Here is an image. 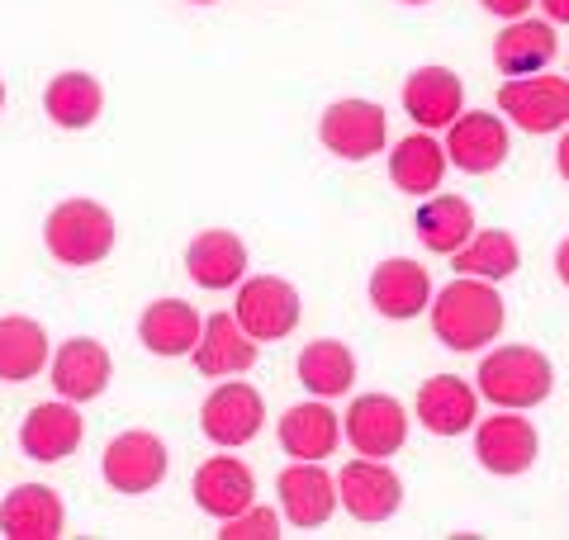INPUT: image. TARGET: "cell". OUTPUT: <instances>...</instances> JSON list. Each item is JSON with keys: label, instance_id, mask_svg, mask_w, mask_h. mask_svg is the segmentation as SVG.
I'll list each match as a JSON object with an SVG mask.
<instances>
[{"label": "cell", "instance_id": "cell-1", "mask_svg": "<svg viewBox=\"0 0 569 540\" xmlns=\"http://www.w3.org/2000/svg\"><path fill=\"white\" fill-rule=\"evenodd\" d=\"M432 309V332L437 341H447L451 351H479L498 341L503 332V299H498L493 280H475V276H456L451 284L437 290V303Z\"/></svg>", "mask_w": 569, "mask_h": 540}, {"label": "cell", "instance_id": "cell-2", "mask_svg": "<svg viewBox=\"0 0 569 540\" xmlns=\"http://www.w3.org/2000/svg\"><path fill=\"white\" fill-rule=\"evenodd\" d=\"M475 380H479V393H485L489 403L522 412V408H537L550 399V389H556V366H550L546 351L508 341V347H498L479 360Z\"/></svg>", "mask_w": 569, "mask_h": 540}, {"label": "cell", "instance_id": "cell-3", "mask_svg": "<svg viewBox=\"0 0 569 540\" xmlns=\"http://www.w3.org/2000/svg\"><path fill=\"white\" fill-rule=\"evenodd\" d=\"M43 247L58 266H96L114 251V213L96 200H62L43 219Z\"/></svg>", "mask_w": 569, "mask_h": 540}, {"label": "cell", "instance_id": "cell-4", "mask_svg": "<svg viewBox=\"0 0 569 540\" xmlns=\"http://www.w3.org/2000/svg\"><path fill=\"white\" fill-rule=\"evenodd\" d=\"M498 110L531 138L569 129V81L556 77V71L512 77V81H503V90H498Z\"/></svg>", "mask_w": 569, "mask_h": 540}, {"label": "cell", "instance_id": "cell-5", "mask_svg": "<svg viewBox=\"0 0 569 540\" xmlns=\"http://www.w3.org/2000/svg\"><path fill=\"white\" fill-rule=\"evenodd\" d=\"M233 318L252 341H284L299 328V290L280 276H252L238 284Z\"/></svg>", "mask_w": 569, "mask_h": 540}, {"label": "cell", "instance_id": "cell-6", "mask_svg": "<svg viewBox=\"0 0 569 540\" xmlns=\"http://www.w3.org/2000/svg\"><path fill=\"white\" fill-rule=\"evenodd\" d=\"M475 456L489 474L498 479H512V474H527L541 456V441H537V427L527 418H518V408H503L493 418H479L475 422Z\"/></svg>", "mask_w": 569, "mask_h": 540}, {"label": "cell", "instance_id": "cell-7", "mask_svg": "<svg viewBox=\"0 0 569 540\" xmlns=\"http://www.w3.org/2000/svg\"><path fill=\"white\" fill-rule=\"evenodd\" d=\"M100 474L114 493H129V498L152 493L167 479V441L157 431H123V437L104 446Z\"/></svg>", "mask_w": 569, "mask_h": 540}, {"label": "cell", "instance_id": "cell-8", "mask_svg": "<svg viewBox=\"0 0 569 540\" xmlns=\"http://www.w3.org/2000/svg\"><path fill=\"white\" fill-rule=\"evenodd\" d=\"M318 138L323 148L342 161H366L385 152V138H389V119L376 100H337L318 119Z\"/></svg>", "mask_w": 569, "mask_h": 540}, {"label": "cell", "instance_id": "cell-9", "mask_svg": "<svg viewBox=\"0 0 569 540\" xmlns=\"http://www.w3.org/2000/svg\"><path fill=\"white\" fill-rule=\"evenodd\" d=\"M342 431H347L356 456L389 460V456H399V446L408 441V412L399 399H389V393H361V399L342 412Z\"/></svg>", "mask_w": 569, "mask_h": 540}, {"label": "cell", "instance_id": "cell-10", "mask_svg": "<svg viewBox=\"0 0 569 540\" xmlns=\"http://www.w3.org/2000/svg\"><path fill=\"white\" fill-rule=\"evenodd\" d=\"M337 502L356 517V521H366V527H376V521H389L399 512V502H403V483L399 474L389 470L385 460H351L342 464V474H337Z\"/></svg>", "mask_w": 569, "mask_h": 540}, {"label": "cell", "instance_id": "cell-11", "mask_svg": "<svg viewBox=\"0 0 569 540\" xmlns=\"http://www.w3.org/2000/svg\"><path fill=\"white\" fill-rule=\"evenodd\" d=\"M266 422V399L247 380H228L204 399L200 427L213 446H247Z\"/></svg>", "mask_w": 569, "mask_h": 540}, {"label": "cell", "instance_id": "cell-12", "mask_svg": "<svg viewBox=\"0 0 569 540\" xmlns=\"http://www.w3.org/2000/svg\"><path fill=\"white\" fill-rule=\"evenodd\" d=\"M447 161L470 176H489L508 161V123L485 110H460V119L447 129Z\"/></svg>", "mask_w": 569, "mask_h": 540}, {"label": "cell", "instance_id": "cell-13", "mask_svg": "<svg viewBox=\"0 0 569 540\" xmlns=\"http://www.w3.org/2000/svg\"><path fill=\"white\" fill-rule=\"evenodd\" d=\"M284 521L299 531H313L337 512V479L323 470V460H299L290 470H280L276 479Z\"/></svg>", "mask_w": 569, "mask_h": 540}, {"label": "cell", "instance_id": "cell-14", "mask_svg": "<svg viewBox=\"0 0 569 540\" xmlns=\"http://www.w3.org/2000/svg\"><path fill=\"white\" fill-rule=\"evenodd\" d=\"M48 370H52V389H58L62 399L91 403V399H100V393L110 389L114 360H110V351H104V341L71 337V341H62V347H58V356L48 360Z\"/></svg>", "mask_w": 569, "mask_h": 540}, {"label": "cell", "instance_id": "cell-15", "mask_svg": "<svg viewBox=\"0 0 569 540\" xmlns=\"http://www.w3.org/2000/svg\"><path fill=\"white\" fill-rule=\"evenodd\" d=\"M403 110L422 133L451 129L460 110H466V86H460L451 67H418L413 77L403 81Z\"/></svg>", "mask_w": 569, "mask_h": 540}, {"label": "cell", "instance_id": "cell-16", "mask_svg": "<svg viewBox=\"0 0 569 540\" xmlns=\"http://www.w3.org/2000/svg\"><path fill=\"white\" fill-rule=\"evenodd\" d=\"M81 437H86V422H81V412L71 399L39 403V408H29V418L20 427V450L39 464H58L67 456H77Z\"/></svg>", "mask_w": 569, "mask_h": 540}, {"label": "cell", "instance_id": "cell-17", "mask_svg": "<svg viewBox=\"0 0 569 540\" xmlns=\"http://www.w3.org/2000/svg\"><path fill=\"white\" fill-rule=\"evenodd\" d=\"M190 356H194V370L200 374H209V380H228V374H247L257 366L261 341L247 337L233 313H213Z\"/></svg>", "mask_w": 569, "mask_h": 540}, {"label": "cell", "instance_id": "cell-18", "mask_svg": "<svg viewBox=\"0 0 569 540\" xmlns=\"http://www.w3.org/2000/svg\"><path fill=\"white\" fill-rule=\"evenodd\" d=\"M190 493H194V508H200V512L228 521V517H238L242 508H252L257 474L247 470L242 460H233V456H213V460H204L200 470H194Z\"/></svg>", "mask_w": 569, "mask_h": 540}, {"label": "cell", "instance_id": "cell-19", "mask_svg": "<svg viewBox=\"0 0 569 540\" xmlns=\"http://www.w3.org/2000/svg\"><path fill=\"white\" fill-rule=\"evenodd\" d=\"M67 527L62 498L48 483H20L0 502V536L6 540H58Z\"/></svg>", "mask_w": 569, "mask_h": 540}, {"label": "cell", "instance_id": "cell-20", "mask_svg": "<svg viewBox=\"0 0 569 540\" xmlns=\"http://www.w3.org/2000/svg\"><path fill=\"white\" fill-rule=\"evenodd\" d=\"M186 270L200 290H238L247 280V242L228 228H209L186 247Z\"/></svg>", "mask_w": 569, "mask_h": 540}, {"label": "cell", "instance_id": "cell-21", "mask_svg": "<svg viewBox=\"0 0 569 540\" xmlns=\"http://www.w3.org/2000/svg\"><path fill=\"white\" fill-rule=\"evenodd\" d=\"M413 412L432 437H460L479 418V389H470V380H460V374H437L418 389Z\"/></svg>", "mask_w": 569, "mask_h": 540}, {"label": "cell", "instance_id": "cell-22", "mask_svg": "<svg viewBox=\"0 0 569 540\" xmlns=\"http://www.w3.org/2000/svg\"><path fill=\"white\" fill-rule=\"evenodd\" d=\"M370 303H376L385 318L408 322L432 303V280H427V270L418 261L389 257L376 266V276H370Z\"/></svg>", "mask_w": 569, "mask_h": 540}, {"label": "cell", "instance_id": "cell-23", "mask_svg": "<svg viewBox=\"0 0 569 540\" xmlns=\"http://www.w3.org/2000/svg\"><path fill=\"white\" fill-rule=\"evenodd\" d=\"M337 441H342V418L328 408V399L295 403L280 418V446H284V456H295V460H328Z\"/></svg>", "mask_w": 569, "mask_h": 540}, {"label": "cell", "instance_id": "cell-24", "mask_svg": "<svg viewBox=\"0 0 569 540\" xmlns=\"http://www.w3.org/2000/svg\"><path fill=\"white\" fill-rule=\"evenodd\" d=\"M556 24L550 20H508V29L493 39V62L503 77H531L556 62Z\"/></svg>", "mask_w": 569, "mask_h": 540}, {"label": "cell", "instance_id": "cell-25", "mask_svg": "<svg viewBox=\"0 0 569 540\" xmlns=\"http://www.w3.org/2000/svg\"><path fill=\"white\" fill-rule=\"evenodd\" d=\"M200 332H204V318L186 299H157L138 318V341L152 356H190Z\"/></svg>", "mask_w": 569, "mask_h": 540}, {"label": "cell", "instance_id": "cell-26", "mask_svg": "<svg viewBox=\"0 0 569 540\" xmlns=\"http://www.w3.org/2000/svg\"><path fill=\"white\" fill-rule=\"evenodd\" d=\"M447 167L451 161H447V148L437 142V133H408V138H399V148L389 152V180H395L403 194H418V200L441 190Z\"/></svg>", "mask_w": 569, "mask_h": 540}, {"label": "cell", "instance_id": "cell-27", "mask_svg": "<svg viewBox=\"0 0 569 540\" xmlns=\"http://www.w3.org/2000/svg\"><path fill=\"white\" fill-rule=\"evenodd\" d=\"M100 110H104V90L91 71H62L43 90V114L58 129H91Z\"/></svg>", "mask_w": 569, "mask_h": 540}, {"label": "cell", "instance_id": "cell-28", "mask_svg": "<svg viewBox=\"0 0 569 540\" xmlns=\"http://www.w3.org/2000/svg\"><path fill=\"white\" fill-rule=\"evenodd\" d=\"M48 366V332L33 318H0V380L29 384Z\"/></svg>", "mask_w": 569, "mask_h": 540}, {"label": "cell", "instance_id": "cell-29", "mask_svg": "<svg viewBox=\"0 0 569 540\" xmlns=\"http://www.w3.org/2000/svg\"><path fill=\"white\" fill-rule=\"evenodd\" d=\"M475 238V209L460 194H432L418 209V242L437 257H451Z\"/></svg>", "mask_w": 569, "mask_h": 540}, {"label": "cell", "instance_id": "cell-30", "mask_svg": "<svg viewBox=\"0 0 569 540\" xmlns=\"http://www.w3.org/2000/svg\"><path fill=\"white\" fill-rule=\"evenodd\" d=\"M356 380V356L347 341H332V337H318L299 351V384H305L313 399H337L347 393Z\"/></svg>", "mask_w": 569, "mask_h": 540}, {"label": "cell", "instance_id": "cell-31", "mask_svg": "<svg viewBox=\"0 0 569 540\" xmlns=\"http://www.w3.org/2000/svg\"><path fill=\"white\" fill-rule=\"evenodd\" d=\"M518 266H522V247L503 228L475 232L466 247L451 251V270H456V276H475V280H508Z\"/></svg>", "mask_w": 569, "mask_h": 540}, {"label": "cell", "instance_id": "cell-32", "mask_svg": "<svg viewBox=\"0 0 569 540\" xmlns=\"http://www.w3.org/2000/svg\"><path fill=\"white\" fill-rule=\"evenodd\" d=\"M276 536H284L280 531V517L271 512V508H242L238 517H228L223 521V531H219V540H276Z\"/></svg>", "mask_w": 569, "mask_h": 540}, {"label": "cell", "instance_id": "cell-33", "mask_svg": "<svg viewBox=\"0 0 569 540\" xmlns=\"http://www.w3.org/2000/svg\"><path fill=\"white\" fill-rule=\"evenodd\" d=\"M489 14H498V20H527V10L537 6V0H479Z\"/></svg>", "mask_w": 569, "mask_h": 540}, {"label": "cell", "instance_id": "cell-34", "mask_svg": "<svg viewBox=\"0 0 569 540\" xmlns=\"http://www.w3.org/2000/svg\"><path fill=\"white\" fill-rule=\"evenodd\" d=\"M550 24H569V0H537Z\"/></svg>", "mask_w": 569, "mask_h": 540}, {"label": "cell", "instance_id": "cell-35", "mask_svg": "<svg viewBox=\"0 0 569 540\" xmlns=\"http://www.w3.org/2000/svg\"><path fill=\"white\" fill-rule=\"evenodd\" d=\"M556 276H560V284H569V238L556 247Z\"/></svg>", "mask_w": 569, "mask_h": 540}, {"label": "cell", "instance_id": "cell-36", "mask_svg": "<svg viewBox=\"0 0 569 540\" xmlns=\"http://www.w3.org/2000/svg\"><path fill=\"white\" fill-rule=\"evenodd\" d=\"M556 167H560V176H565V186H569V129H565V138H560V148H556Z\"/></svg>", "mask_w": 569, "mask_h": 540}, {"label": "cell", "instance_id": "cell-37", "mask_svg": "<svg viewBox=\"0 0 569 540\" xmlns=\"http://www.w3.org/2000/svg\"><path fill=\"white\" fill-rule=\"evenodd\" d=\"M403 6H427V0H403Z\"/></svg>", "mask_w": 569, "mask_h": 540}, {"label": "cell", "instance_id": "cell-38", "mask_svg": "<svg viewBox=\"0 0 569 540\" xmlns=\"http://www.w3.org/2000/svg\"><path fill=\"white\" fill-rule=\"evenodd\" d=\"M0 104H6V81H0Z\"/></svg>", "mask_w": 569, "mask_h": 540}, {"label": "cell", "instance_id": "cell-39", "mask_svg": "<svg viewBox=\"0 0 569 540\" xmlns=\"http://www.w3.org/2000/svg\"><path fill=\"white\" fill-rule=\"evenodd\" d=\"M194 6H213V0H194Z\"/></svg>", "mask_w": 569, "mask_h": 540}]
</instances>
